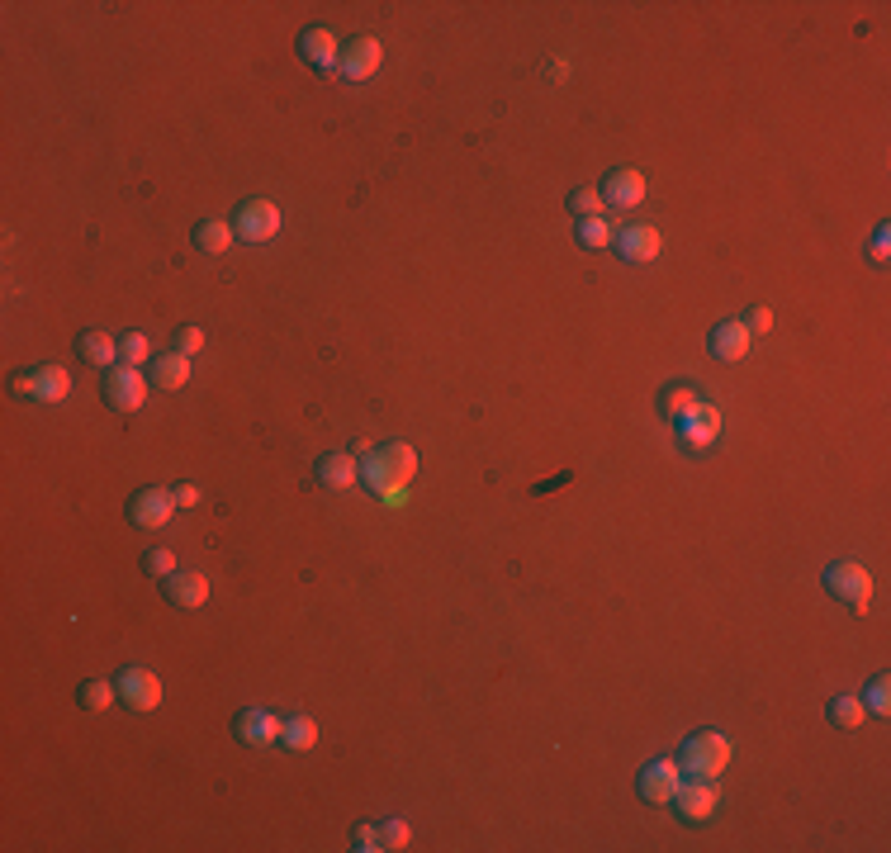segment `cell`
Segmentation results:
<instances>
[{
	"label": "cell",
	"instance_id": "4dcf8cb0",
	"mask_svg": "<svg viewBox=\"0 0 891 853\" xmlns=\"http://www.w3.org/2000/svg\"><path fill=\"white\" fill-rule=\"evenodd\" d=\"M380 839H384V849H408L413 830H408V820H384V825H380Z\"/></svg>",
	"mask_w": 891,
	"mask_h": 853
},
{
	"label": "cell",
	"instance_id": "9c48e42d",
	"mask_svg": "<svg viewBox=\"0 0 891 853\" xmlns=\"http://www.w3.org/2000/svg\"><path fill=\"white\" fill-rule=\"evenodd\" d=\"M114 683H119V697H124L133 711L162 707V678H157L152 669H138V664H133V669H124Z\"/></svg>",
	"mask_w": 891,
	"mask_h": 853
},
{
	"label": "cell",
	"instance_id": "8fae6325",
	"mask_svg": "<svg viewBox=\"0 0 891 853\" xmlns=\"http://www.w3.org/2000/svg\"><path fill=\"white\" fill-rule=\"evenodd\" d=\"M280 735H285V721H280L271 707H247L237 716V740H242V745L266 749V745H275Z\"/></svg>",
	"mask_w": 891,
	"mask_h": 853
},
{
	"label": "cell",
	"instance_id": "30bf717a",
	"mask_svg": "<svg viewBox=\"0 0 891 853\" xmlns=\"http://www.w3.org/2000/svg\"><path fill=\"white\" fill-rule=\"evenodd\" d=\"M612 247L621 252L626 266H645V261H655L659 256L664 237H659V228H650V223H631V228H621V233L612 237Z\"/></svg>",
	"mask_w": 891,
	"mask_h": 853
},
{
	"label": "cell",
	"instance_id": "4fadbf2b",
	"mask_svg": "<svg viewBox=\"0 0 891 853\" xmlns=\"http://www.w3.org/2000/svg\"><path fill=\"white\" fill-rule=\"evenodd\" d=\"M678 432H683V446H688V451L716 446V436H721V408H716V403H697L688 418L678 422Z\"/></svg>",
	"mask_w": 891,
	"mask_h": 853
},
{
	"label": "cell",
	"instance_id": "d590c367",
	"mask_svg": "<svg viewBox=\"0 0 891 853\" xmlns=\"http://www.w3.org/2000/svg\"><path fill=\"white\" fill-rule=\"evenodd\" d=\"M745 327H749V337H754V332H768V327H773V309H764V304H759V309H749Z\"/></svg>",
	"mask_w": 891,
	"mask_h": 853
},
{
	"label": "cell",
	"instance_id": "5b68a950",
	"mask_svg": "<svg viewBox=\"0 0 891 853\" xmlns=\"http://www.w3.org/2000/svg\"><path fill=\"white\" fill-rule=\"evenodd\" d=\"M143 399H147V380L138 365H114V370H105V403H110V408L138 413Z\"/></svg>",
	"mask_w": 891,
	"mask_h": 853
},
{
	"label": "cell",
	"instance_id": "277c9868",
	"mask_svg": "<svg viewBox=\"0 0 891 853\" xmlns=\"http://www.w3.org/2000/svg\"><path fill=\"white\" fill-rule=\"evenodd\" d=\"M825 588H830L844 607H854V612H868V602H873V574H868L863 564H835V569H825Z\"/></svg>",
	"mask_w": 891,
	"mask_h": 853
},
{
	"label": "cell",
	"instance_id": "cb8c5ba5",
	"mask_svg": "<svg viewBox=\"0 0 891 853\" xmlns=\"http://www.w3.org/2000/svg\"><path fill=\"white\" fill-rule=\"evenodd\" d=\"M280 740H285L290 749H299V754H304V749L318 745V721L299 711V716H290V721H285V735H280Z\"/></svg>",
	"mask_w": 891,
	"mask_h": 853
},
{
	"label": "cell",
	"instance_id": "d6a6232c",
	"mask_svg": "<svg viewBox=\"0 0 891 853\" xmlns=\"http://www.w3.org/2000/svg\"><path fill=\"white\" fill-rule=\"evenodd\" d=\"M195 351H204V332L200 327H181L176 332V356H195Z\"/></svg>",
	"mask_w": 891,
	"mask_h": 853
},
{
	"label": "cell",
	"instance_id": "6da1fadb",
	"mask_svg": "<svg viewBox=\"0 0 891 853\" xmlns=\"http://www.w3.org/2000/svg\"><path fill=\"white\" fill-rule=\"evenodd\" d=\"M361 474L375 493L403 489V484H413V474H418V451H413L408 441H389L380 451H370V465H365Z\"/></svg>",
	"mask_w": 891,
	"mask_h": 853
},
{
	"label": "cell",
	"instance_id": "f1b7e54d",
	"mask_svg": "<svg viewBox=\"0 0 891 853\" xmlns=\"http://www.w3.org/2000/svg\"><path fill=\"white\" fill-rule=\"evenodd\" d=\"M863 707L873 711V716H891V678H887V673H877L873 683H868V697H863Z\"/></svg>",
	"mask_w": 891,
	"mask_h": 853
},
{
	"label": "cell",
	"instance_id": "8d00e7d4",
	"mask_svg": "<svg viewBox=\"0 0 891 853\" xmlns=\"http://www.w3.org/2000/svg\"><path fill=\"white\" fill-rule=\"evenodd\" d=\"M176 503H181V508H195V503H200V489H195V484H181V489H176Z\"/></svg>",
	"mask_w": 891,
	"mask_h": 853
},
{
	"label": "cell",
	"instance_id": "ba28073f",
	"mask_svg": "<svg viewBox=\"0 0 891 853\" xmlns=\"http://www.w3.org/2000/svg\"><path fill=\"white\" fill-rule=\"evenodd\" d=\"M176 489H143L138 498H133V508H128V517H133V527H143V531H162L171 517H176Z\"/></svg>",
	"mask_w": 891,
	"mask_h": 853
},
{
	"label": "cell",
	"instance_id": "7402d4cb",
	"mask_svg": "<svg viewBox=\"0 0 891 853\" xmlns=\"http://www.w3.org/2000/svg\"><path fill=\"white\" fill-rule=\"evenodd\" d=\"M697 403H702L697 399V384H669V389L659 394V413H664L669 422H683Z\"/></svg>",
	"mask_w": 891,
	"mask_h": 853
},
{
	"label": "cell",
	"instance_id": "83f0119b",
	"mask_svg": "<svg viewBox=\"0 0 891 853\" xmlns=\"http://www.w3.org/2000/svg\"><path fill=\"white\" fill-rule=\"evenodd\" d=\"M612 223H607V218H583L579 223V242L583 247H593V252H598V247H612Z\"/></svg>",
	"mask_w": 891,
	"mask_h": 853
},
{
	"label": "cell",
	"instance_id": "7c38bea8",
	"mask_svg": "<svg viewBox=\"0 0 891 853\" xmlns=\"http://www.w3.org/2000/svg\"><path fill=\"white\" fill-rule=\"evenodd\" d=\"M380 62H384L380 38H356V43H346L342 48L337 76H346V81H370V76L380 72Z\"/></svg>",
	"mask_w": 891,
	"mask_h": 853
},
{
	"label": "cell",
	"instance_id": "8992f818",
	"mask_svg": "<svg viewBox=\"0 0 891 853\" xmlns=\"http://www.w3.org/2000/svg\"><path fill=\"white\" fill-rule=\"evenodd\" d=\"M233 233L242 237V242H271V237L280 233V209H275V200H242V209H237V218H233Z\"/></svg>",
	"mask_w": 891,
	"mask_h": 853
},
{
	"label": "cell",
	"instance_id": "74e56055",
	"mask_svg": "<svg viewBox=\"0 0 891 853\" xmlns=\"http://www.w3.org/2000/svg\"><path fill=\"white\" fill-rule=\"evenodd\" d=\"M384 503H389V508H403V503H408V484H403V489H389V493H380Z\"/></svg>",
	"mask_w": 891,
	"mask_h": 853
},
{
	"label": "cell",
	"instance_id": "d6986e66",
	"mask_svg": "<svg viewBox=\"0 0 891 853\" xmlns=\"http://www.w3.org/2000/svg\"><path fill=\"white\" fill-rule=\"evenodd\" d=\"M318 479H323V489H351V484H356V479H361V465H356V460H351V455H323V460H318Z\"/></svg>",
	"mask_w": 891,
	"mask_h": 853
},
{
	"label": "cell",
	"instance_id": "e575fe53",
	"mask_svg": "<svg viewBox=\"0 0 891 853\" xmlns=\"http://www.w3.org/2000/svg\"><path fill=\"white\" fill-rule=\"evenodd\" d=\"M356 849H361V853H375V849H384L380 825H361V830H356Z\"/></svg>",
	"mask_w": 891,
	"mask_h": 853
},
{
	"label": "cell",
	"instance_id": "ffe728a7",
	"mask_svg": "<svg viewBox=\"0 0 891 853\" xmlns=\"http://www.w3.org/2000/svg\"><path fill=\"white\" fill-rule=\"evenodd\" d=\"M76 351H81V361L86 365L114 370V361H119V337H110V332H86V337L76 342Z\"/></svg>",
	"mask_w": 891,
	"mask_h": 853
},
{
	"label": "cell",
	"instance_id": "e0dca14e",
	"mask_svg": "<svg viewBox=\"0 0 891 853\" xmlns=\"http://www.w3.org/2000/svg\"><path fill=\"white\" fill-rule=\"evenodd\" d=\"M711 356H716V361H745L749 356V327L740 323V318L716 323L711 327Z\"/></svg>",
	"mask_w": 891,
	"mask_h": 853
},
{
	"label": "cell",
	"instance_id": "1f68e13d",
	"mask_svg": "<svg viewBox=\"0 0 891 853\" xmlns=\"http://www.w3.org/2000/svg\"><path fill=\"white\" fill-rule=\"evenodd\" d=\"M176 569H181V564H176V555H171V550H162V545H157V550L147 555V574H157V579L176 574Z\"/></svg>",
	"mask_w": 891,
	"mask_h": 853
},
{
	"label": "cell",
	"instance_id": "2e32d148",
	"mask_svg": "<svg viewBox=\"0 0 891 853\" xmlns=\"http://www.w3.org/2000/svg\"><path fill=\"white\" fill-rule=\"evenodd\" d=\"M299 53L309 57L318 72H337V62H342V43H337V34L332 29H304V38H299Z\"/></svg>",
	"mask_w": 891,
	"mask_h": 853
},
{
	"label": "cell",
	"instance_id": "ac0fdd59",
	"mask_svg": "<svg viewBox=\"0 0 891 853\" xmlns=\"http://www.w3.org/2000/svg\"><path fill=\"white\" fill-rule=\"evenodd\" d=\"M602 200L617 204V209H636V204L645 200V176H640V171H631V166L612 171V176H607V185H602Z\"/></svg>",
	"mask_w": 891,
	"mask_h": 853
},
{
	"label": "cell",
	"instance_id": "5bb4252c",
	"mask_svg": "<svg viewBox=\"0 0 891 853\" xmlns=\"http://www.w3.org/2000/svg\"><path fill=\"white\" fill-rule=\"evenodd\" d=\"M678 782H683V768L673 759H655V763H645V773H640V797L655 801V806H669Z\"/></svg>",
	"mask_w": 891,
	"mask_h": 853
},
{
	"label": "cell",
	"instance_id": "836d02e7",
	"mask_svg": "<svg viewBox=\"0 0 891 853\" xmlns=\"http://www.w3.org/2000/svg\"><path fill=\"white\" fill-rule=\"evenodd\" d=\"M868 256H873L877 266H882V261H891V228H887V223H882V228L873 233V242H868Z\"/></svg>",
	"mask_w": 891,
	"mask_h": 853
},
{
	"label": "cell",
	"instance_id": "f546056e",
	"mask_svg": "<svg viewBox=\"0 0 891 853\" xmlns=\"http://www.w3.org/2000/svg\"><path fill=\"white\" fill-rule=\"evenodd\" d=\"M147 351H152V342H147L143 332H128V337H119V356H124V365H143Z\"/></svg>",
	"mask_w": 891,
	"mask_h": 853
},
{
	"label": "cell",
	"instance_id": "52a82bcc",
	"mask_svg": "<svg viewBox=\"0 0 891 853\" xmlns=\"http://www.w3.org/2000/svg\"><path fill=\"white\" fill-rule=\"evenodd\" d=\"M15 389L19 394H29L38 403H62L72 394V375L62 370V365H38L29 375H15Z\"/></svg>",
	"mask_w": 891,
	"mask_h": 853
},
{
	"label": "cell",
	"instance_id": "484cf974",
	"mask_svg": "<svg viewBox=\"0 0 891 853\" xmlns=\"http://www.w3.org/2000/svg\"><path fill=\"white\" fill-rule=\"evenodd\" d=\"M119 697V683H110V678H91V683H81V707L86 711H105Z\"/></svg>",
	"mask_w": 891,
	"mask_h": 853
},
{
	"label": "cell",
	"instance_id": "44dd1931",
	"mask_svg": "<svg viewBox=\"0 0 891 853\" xmlns=\"http://www.w3.org/2000/svg\"><path fill=\"white\" fill-rule=\"evenodd\" d=\"M190 384V356H157L152 361V389H185Z\"/></svg>",
	"mask_w": 891,
	"mask_h": 853
},
{
	"label": "cell",
	"instance_id": "7a4b0ae2",
	"mask_svg": "<svg viewBox=\"0 0 891 853\" xmlns=\"http://www.w3.org/2000/svg\"><path fill=\"white\" fill-rule=\"evenodd\" d=\"M678 768L697 773V778H721L730 768V740L721 730H697L683 745V754H678Z\"/></svg>",
	"mask_w": 891,
	"mask_h": 853
},
{
	"label": "cell",
	"instance_id": "603a6c76",
	"mask_svg": "<svg viewBox=\"0 0 891 853\" xmlns=\"http://www.w3.org/2000/svg\"><path fill=\"white\" fill-rule=\"evenodd\" d=\"M237 242V233H233V223H223V218H209V223H200L195 228V247L200 252H209V256H223L228 247Z\"/></svg>",
	"mask_w": 891,
	"mask_h": 853
},
{
	"label": "cell",
	"instance_id": "d4e9b609",
	"mask_svg": "<svg viewBox=\"0 0 891 853\" xmlns=\"http://www.w3.org/2000/svg\"><path fill=\"white\" fill-rule=\"evenodd\" d=\"M863 716H868L863 697H835V702H830V721H835L839 730H858L863 726Z\"/></svg>",
	"mask_w": 891,
	"mask_h": 853
},
{
	"label": "cell",
	"instance_id": "3957f363",
	"mask_svg": "<svg viewBox=\"0 0 891 853\" xmlns=\"http://www.w3.org/2000/svg\"><path fill=\"white\" fill-rule=\"evenodd\" d=\"M673 806H678V816L683 820H711L716 816V806H721V787H716V778H697V773H688V778L678 782V792H673Z\"/></svg>",
	"mask_w": 891,
	"mask_h": 853
},
{
	"label": "cell",
	"instance_id": "4316f807",
	"mask_svg": "<svg viewBox=\"0 0 891 853\" xmlns=\"http://www.w3.org/2000/svg\"><path fill=\"white\" fill-rule=\"evenodd\" d=\"M602 190L598 185H579V190H574V195H569V209H574V214L579 218H602Z\"/></svg>",
	"mask_w": 891,
	"mask_h": 853
},
{
	"label": "cell",
	"instance_id": "9a60e30c",
	"mask_svg": "<svg viewBox=\"0 0 891 853\" xmlns=\"http://www.w3.org/2000/svg\"><path fill=\"white\" fill-rule=\"evenodd\" d=\"M162 588L176 607H204L209 602V574H200V569H176L162 579Z\"/></svg>",
	"mask_w": 891,
	"mask_h": 853
}]
</instances>
